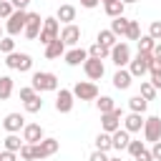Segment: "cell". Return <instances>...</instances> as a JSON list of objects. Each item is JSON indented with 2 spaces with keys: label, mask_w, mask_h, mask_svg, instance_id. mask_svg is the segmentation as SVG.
<instances>
[{
  "label": "cell",
  "mask_w": 161,
  "mask_h": 161,
  "mask_svg": "<svg viewBox=\"0 0 161 161\" xmlns=\"http://www.w3.org/2000/svg\"><path fill=\"white\" fill-rule=\"evenodd\" d=\"M146 101H153L156 98V86L151 83V80H141V91H138Z\"/></svg>",
  "instance_id": "obj_33"
},
{
  "label": "cell",
  "mask_w": 161,
  "mask_h": 161,
  "mask_svg": "<svg viewBox=\"0 0 161 161\" xmlns=\"http://www.w3.org/2000/svg\"><path fill=\"white\" fill-rule=\"evenodd\" d=\"M73 103H75L73 91L60 88V91H58V96H55V111H58V113H70V111H73Z\"/></svg>",
  "instance_id": "obj_11"
},
{
  "label": "cell",
  "mask_w": 161,
  "mask_h": 161,
  "mask_svg": "<svg viewBox=\"0 0 161 161\" xmlns=\"http://www.w3.org/2000/svg\"><path fill=\"white\" fill-rule=\"evenodd\" d=\"M136 43H138V53H153V45H156V40H153L148 33H146V35H141Z\"/></svg>",
  "instance_id": "obj_31"
},
{
  "label": "cell",
  "mask_w": 161,
  "mask_h": 161,
  "mask_svg": "<svg viewBox=\"0 0 161 161\" xmlns=\"http://www.w3.org/2000/svg\"><path fill=\"white\" fill-rule=\"evenodd\" d=\"M98 3H101V0H80V5H83L86 10H93V8H98Z\"/></svg>",
  "instance_id": "obj_47"
},
{
  "label": "cell",
  "mask_w": 161,
  "mask_h": 161,
  "mask_svg": "<svg viewBox=\"0 0 161 161\" xmlns=\"http://www.w3.org/2000/svg\"><path fill=\"white\" fill-rule=\"evenodd\" d=\"M151 153H153V161H161V141H156V143H153Z\"/></svg>",
  "instance_id": "obj_46"
},
{
  "label": "cell",
  "mask_w": 161,
  "mask_h": 161,
  "mask_svg": "<svg viewBox=\"0 0 161 161\" xmlns=\"http://www.w3.org/2000/svg\"><path fill=\"white\" fill-rule=\"evenodd\" d=\"M148 35H151V38H153L156 43L161 40V20H153V23L148 25Z\"/></svg>",
  "instance_id": "obj_40"
},
{
  "label": "cell",
  "mask_w": 161,
  "mask_h": 161,
  "mask_svg": "<svg viewBox=\"0 0 161 161\" xmlns=\"http://www.w3.org/2000/svg\"><path fill=\"white\" fill-rule=\"evenodd\" d=\"M3 128H5L8 133H20V131L25 128V116H23V113H8V116L3 118Z\"/></svg>",
  "instance_id": "obj_13"
},
{
  "label": "cell",
  "mask_w": 161,
  "mask_h": 161,
  "mask_svg": "<svg viewBox=\"0 0 161 161\" xmlns=\"http://www.w3.org/2000/svg\"><path fill=\"white\" fill-rule=\"evenodd\" d=\"M128 70H131V75H133V78H143V75L148 73V65H146V60H143L141 55H136V58H131Z\"/></svg>",
  "instance_id": "obj_21"
},
{
  "label": "cell",
  "mask_w": 161,
  "mask_h": 161,
  "mask_svg": "<svg viewBox=\"0 0 161 161\" xmlns=\"http://www.w3.org/2000/svg\"><path fill=\"white\" fill-rule=\"evenodd\" d=\"M131 83H133V75H131L128 68H118V70L113 73V88H118V91H128Z\"/></svg>",
  "instance_id": "obj_16"
},
{
  "label": "cell",
  "mask_w": 161,
  "mask_h": 161,
  "mask_svg": "<svg viewBox=\"0 0 161 161\" xmlns=\"http://www.w3.org/2000/svg\"><path fill=\"white\" fill-rule=\"evenodd\" d=\"M143 148H146V146H143V141H133V138H131V143H128V148H126V151H128V153L136 158V156H138Z\"/></svg>",
  "instance_id": "obj_39"
},
{
  "label": "cell",
  "mask_w": 161,
  "mask_h": 161,
  "mask_svg": "<svg viewBox=\"0 0 161 161\" xmlns=\"http://www.w3.org/2000/svg\"><path fill=\"white\" fill-rule=\"evenodd\" d=\"M23 143H25V141H23L18 133H8V136H5V141H3V146H5L8 151H15V153L23 148Z\"/></svg>",
  "instance_id": "obj_29"
},
{
  "label": "cell",
  "mask_w": 161,
  "mask_h": 161,
  "mask_svg": "<svg viewBox=\"0 0 161 161\" xmlns=\"http://www.w3.org/2000/svg\"><path fill=\"white\" fill-rule=\"evenodd\" d=\"M136 161H153V153H151L148 148H143V151L136 156Z\"/></svg>",
  "instance_id": "obj_44"
},
{
  "label": "cell",
  "mask_w": 161,
  "mask_h": 161,
  "mask_svg": "<svg viewBox=\"0 0 161 161\" xmlns=\"http://www.w3.org/2000/svg\"><path fill=\"white\" fill-rule=\"evenodd\" d=\"M43 138H45V131H43L40 123H25V128H23V141L25 143H38Z\"/></svg>",
  "instance_id": "obj_14"
},
{
  "label": "cell",
  "mask_w": 161,
  "mask_h": 161,
  "mask_svg": "<svg viewBox=\"0 0 161 161\" xmlns=\"http://www.w3.org/2000/svg\"><path fill=\"white\" fill-rule=\"evenodd\" d=\"M60 35V25H58V18H43V30L38 35V40L43 45H48L50 40H55Z\"/></svg>",
  "instance_id": "obj_5"
},
{
  "label": "cell",
  "mask_w": 161,
  "mask_h": 161,
  "mask_svg": "<svg viewBox=\"0 0 161 161\" xmlns=\"http://www.w3.org/2000/svg\"><path fill=\"white\" fill-rule=\"evenodd\" d=\"M73 96L78 101H96L98 98V86L93 80H78L73 86Z\"/></svg>",
  "instance_id": "obj_3"
},
{
  "label": "cell",
  "mask_w": 161,
  "mask_h": 161,
  "mask_svg": "<svg viewBox=\"0 0 161 161\" xmlns=\"http://www.w3.org/2000/svg\"><path fill=\"white\" fill-rule=\"evenodd\" d=\"M108 161H121V158H108Z\"/></svg>",
  "instance_id": "obj_53"
},
{
  "label": "cell",
  "mask_w": 161,
  "mask_h": 161,
  "mask_svg": "<svg viewBox=\"0 0 161 161\" xmlns=\"http://www.w3.org/2000/svg\"><path fill=\"white\" fill-rule=\"evenodd\" d=\"M40 108H43V98H40V93H35L30 101H25V111H28V113H38Z\"/></svg>",
  "instance_id": "obj_34"
},
{
  "label": "cell",
  "mask_w": 161,
  "mask_h": 161,
  "mask_svg": "<svg viewBox=\"0 0 161 161\" xmlns=\"http://www.w3.org/2000/svg\"><path fill=\"white\" fill-rule=\"evenodd\" d=\"M121 121H123V111L116 106L113 111H108V113H101V128L106 131V133H113V131H118L121 128Z\"/></svg>",
  "instance_id": "obj_4"
},
{
  "label": "cell",
  "mask_w": 161,
  "mask_h": 161,
  "mask_svg": "<svg viewBox=\"0 0 161 161\" xmlns=\"http://www.w3.org/2000/svg\"><path fill=\"white\" fill-rule=\"evenodd\" d=\"M65 63L70 65V68H75V65H83L86 60H88V50H83V48H70V50H65Z\"/></svg>",
  "instance_id": "obj_18"
},
{
  "label": "cell",
  "mask_w": 161,
  "mask_h": 161,
  "mask_svg": "<svg viewBox=\"0 0 161 161\" xmlns=\"http://www.w3.org/2000/svg\"><path fill=\"white\" fill-rule=\"evenodd\" d=\"M5 65L10 68V70H20V73H28L30 68H33V58H30V53H8L5 55Z\"/></svg>",
  "instance_id": "obj_2"
},
{
  "label": "cell",
  "mask_w": 161,
  "mask_h": 161,
  "mask_svg": "<svg viewBox=\"0 0 161 161\" xmlns=\"http://www.w3.org/2000/svg\"><path fill=\"white\" fill-rule=\"evenodd\" d=\"M88 55H91V58H98V60H106V58H111V48H106L103 43L96 40V43L88 48Z\"/></svg>",
  "instance_id": "obj_23"
},
{
  "label": "cell",
  "mask_w": 161,
  "mask_h": 161,
  "mask_svg": "<svg viewBox=\"0 0 161 161\" xmlns=\"http://www.w3.org/2000/svg\"><path fill=\"white\" fill-rule=\"evenodd\" d=\"M96 40H98V43H103L106 48H113V45H116V40H118V35H116V33L108 28V30H98Z\"/></svg>",
  "instance_id": "obj_28"
},
{
  "label": "cell",
  "mask_w": 161,
  "mask_h": 161,
  "mask_svg": "<svg viewBox=\"0 0 161 161\" xmlns=\"http://www.w3.org/2000/svg\"><path fill=\"white\" fill-rule=\"evenodd\" d=\"M143 138L151 141V143L161 141V118L158 116H148L143 121Z\"/></svg>",
  "instance_id": "obj_8"
},
{
  "label": "cell",
  "mask_w": 161,
  "mask_h": 161,
  "mask_svg": "<svg viewBox=\"0 0 161 161\" xmlns=\"http://www.w3.org/2000/svg\"><path fill=\"white\" fill-rule=\"evenodd\" d=\"M88 161H108V153H106V151H98V148H96V151H93V153L88 156Z\"/></svg>",
  "instance_id": "obj_42"
},
{
  "label": "cell",
  "mask_w": 161,
  "mask_h": 161,
  "mask_svg": "<svg viewBox=\"0 0 161 161\" xmlns=\"http://www.w3.org/2000/svg\"><path fill=\"white\" fill-rule=\"evenodd\" d=\"M153 58H158V60H161V40L153 45Z\"/></svg>",
  "instance_id": "obj_49"
},
{
  "label": "cell",
  "mask_w": 161,
  "mask_h": 161,
  "mask_svg": "<svg viewBox=\"0 0 161 161\" xmlns=\"http://www.w3.org/2000/svg\"><path fill=\"white\" fill-rule=\"evenodd\" d=\"M40 30H43V18H40L38 13H28V23H25L23 35L30 38V40H35V38L40 35Z\"/></svg>",
  "instance_id": "obj_12"
},
{
  "label": "cell",
  "mask_w": 161,
  "mask_h": 161,
  "mask_svg": "<svg viewBox=\"0 0 161 161\" xmlns=\"http://www.w3.org/2000/svg\"><path fill=\"white\" fill-rule=\"evenodd\" d=\"M128 108L133 111V113H146V108H148V101L138 93V96H131L128 98Z\"/></svg>",
  "instance_id": "obj_25"
},
{
  "label": "cell",
  "mask_w": 161,
  "mask_h": 161,
  "mask_svg": "<svg viewBox=\"0 0 161 161\" xmlns=\"http://www.w3.org/2000/svg\"><path fill=\"white\" fill-rule=\"evenodd\" d=\"M55 18H58L60 23H65V25H68V23H73V20H75V8H73V5H60V8H58V13H55Z\"/></svg>",
  "instance_id": "obj_24"
},
{
  "label": "cell",
  "mask_w": 161,
  "mask_h": 161,
  "mask_svg": "<svg viewBox=\"0 0 161 161\" xmlns=\"http://www.w3.org/2000/svg\"><path fill=\"white\" fill-rule=\"evenodd\" d=\"M143 113H128V116H123V128L128 131V133H138V131H143Z\"/></svg>",
  "instance_id": "obj_17"
},
{
  "label": "cell",
  "mask_w": 161,
  "mask_h": 161,
  "mask_svg": "<svg viewBox=\"0 0 161 161\" xmlns=\"http://www.w3.org/2000/svg\"><path fill=\"white\" fill-rule=\"evenodd\" d=\"M23 161H35V146L33 143H23V148L18 151Z\"/></svg>",
  "instance_id": "obj_35"
},
{
  "label": "cell",
  "mask_w": 161,
  "mask_h": 161,
  "mask_svg": "<svg viewBox=\"0 0 161 161\" xmlns=\"http://www.w3.org/2000/svg\"><path fill=\"white\" fill-rule=\"evenodd\" d=\"M96 148H98V151H106V153H108V151L113 148V141H111V133H106V131H101V133L96 136Z\"/></svg>",
  "instance_id": "obj_30"
},
{
  "label": "cell",
  "mask_w": 161,
  "mask_h": 161,
  "mask_svg": "<svg viewBox=\"0 0 161 161\" xmlns=\"http://www.w3.org/2000/svg\"><path fill=\"white\" fill-rule=\"evenodd\" d=\"M96 108H98L101 113H108V111L116 108V103H113L111 96H98V98H96Z\"/></svg>",
  "instance_id": "obj_32"
},
{
  "label": "cell",
  "mask_w": 161,
  "mask_h": 161,
  "mask_svg": "<svg viewBox=\"0 0 161 161\" xmlns=\"http://www.w3.org/2000/svg\"><path fill=\"white\" fill-rule=\"evenodd\" d=\"M151 83L156 86V91L161 88V70H151Z\"/></svg>",
  "instance_id": "obj_45"
},
{
  "label": "cell",
  "mask_w": 161,
  "mask_h": 161,
  "mask_svg": "<svg viewBox=\"0 0 161 161\" xmlns=\"http://www.w3.org/2000/svg\"><path fill=\"white\" fill-rule=\"evenodd\" d=\"M35 93H38V91H35L33 86H23V88H20V101L25 103V101H30V98H33Z\"/></svg>",
  "instance_id": "obj_41"
},
{
  "label": "cell",
  "mask_w": 161,
  "mask_h": 161,
  "mask_svg": "<svg viewBox=\"0 0 161 161\" xmlns=\"http://www.w3.org/2000/svg\"><path fill=\"white\" fill-rule=\"evenodd\" d=\"M111 141H113V148H116V151H126L128 143H131V133H128L126 128H118V131L111 133Z\"/></svg>",
  "instance_id": "obj_19"
},
{
  "label": "cell",
  "mask_w": 161,
  "mask_h": 161,
  "mask_svg": "<svg viewBox=\"0 0 161 161\" xmlns=\"http://www.w3.org/2000/svg\"><path fill=\"white\" fill-rule=\"evenodd\" d=\"M33 146H35V158H48V156L58 153L60 141H58V138H43V141H38V143H33Z\"/></svg>",
  "instance_id": "obj_10"
},
{
  "label": "cell",
  "mask_w": 161,
  "mask_h": 161,
  "mask_svg": "<svg viewBox=\"0 0 161 161\" xmlns=\"http://www.w3.org/2000/svg\"><path fill=\"white\" fill-rule=\"evenodd\" d=\"M13 50H15V40H13V35L3 38V40H0V53L8 55V53H13Z\"/></svg>",
  "instance_id": "obj_37"
},
{
  "label": "cell",
  "mask_w": 161,
  "mask_h": 161,
  "mask_svg": "<svg viewBox=\"0 0 161 161\" xmlns=\"http://www.w3.org/2000/svg\"><path fill=\"white\" fill-rule=\"evenodd\" d=\"M30 86H33L38 93H45V91H58V75H55V73H50V70H38V73H33Z\"/></svg>",
  "instance_id": "obj_1"
},
{
  "label": "cell",
  "mask_w": 161,
  "mask_h": 161,
  "mask_svg": "<svg viewBox=\"0 0 161 161\" xmlns=\"http://www.w3.org/2000/svg\"><path fill=\"white\" fill-rule=\"evenodd\" d=\"M123 3H126V5H133V3H138V0H123Z\"/></svg>",
  "instance_id": "obj_51"
},
{
  "label": "cell",
  "mask_w": 161,
  "mask_h": 161,
  "mask_svg": "<svg viewBox=\"0 0 161 161\" xmlns=\"http://www.w3.org/2000/svg\"><path fill=\"white\" fill-rule=\"evenodd\" d=\"M83 73H86V78H88V80H101V78H103V73H106V65H103V60H98V58H91V55H88V60L83 63Z\"/></svg>",
  "instance_id": "obj_9"
},
{
  "label": "cell",
  "mask_w": 161,
  "mask_h": 161,
  "mask_svg": "<svg viewBox=\"0 0 161 161\" xmlns=\"http://www.w3.org/2000/svg\"><path fill=\"white\" fill-rule=\"evenodd\" d=\"M25 23H28V13L25 10H15L5 23V33L8 35H18V33L25 30Z\"/></svg>",
  "instance_id": "obj_6"
},
{
  "label": "cell",
  "mask_w": 161,
  "mask_h": 161,
  "mask_svg": "<svg viewBox=\"0 0 161 161\" xmlns=\"http://www.w3.org/2000/svg\"><path fill=\"white\" fill-rule=\"evenodd\" d=\"M128 23H131V20H128L126 15H118V18H113V20H111V30H113V33H116L118 38H126Z\"/></svg>",
  "instance_id": "obj_22"
},
{
  "label": "cell",
  "mask_w": 161,
  "mask_h": 161,
  "mask_svg": "<svg viewBox=\"0 0 161 161\" xmlns=\"http://www.w3.org/2000/svg\"><path fill=\"white\" fill-rule=\"evenodd\" d=\"M111 60H113L116 68H126L131 63V48H128V43H116L111 48Z\"/></svg>",
  "instance_id": "obj_7"
},
{
  "label": "cell",
  "mask_w": 161,
  "mask_h": 161,
  "mask_svg": "<svg viewBox=\"0 0 161 161\" xmlns=\"http://www.w3.org/2000/svg\"><path fill=\"white\" fill-rule=\"evenodd\" d=\"M60 40H63L65 45L75 48V45H78V40H80V28H78L75 23H68V25L60 30Z\"/></svg>",
  "instance_id": "obj_15"
},
{
  "label": "cell",
  "mask_w": 161,
  "mask_h": 161,
  "mask_svg": "<svg viewBox=\"0 0 161 161\" xmlns=\"http://www.w3.org/2000/svg\"><path fill=\"white\" fill-rule=\"evenodd\" d=\"M0 161H18V153L5 148V151H0Z\"/></svg>",
  "instance_id": "obj_43"
},
{
  "label": "cell",
  "mask_w": 161,
  "mask_h": 161,
  "mask_svg": "<svg viewBox=\"0 0 161 161\" xmlns=\"http://www.w3.org/2000/svg\"><path fill=\"white\" fill-rule=\"evenodd\" d=\"M126 38H128V40H138V38H141V25H138L136 20H131V23H128V30H126Z\"/></svg>",
  "instance_id": "obj_36"
},
{
  "label": "cell",
  "mask_w": 161,
  "mask_h": 161,
  "mask_svg": "<svg viewBox=\"0 0 161 161\" xmlns=\"http://www.w3.org/2000/svg\"><path fill=\"white\" fill-rule=\"evenodd\" d=\"M10 3H13V8H15V10H25L30 0H10Z\"/></svg>",
  "instance_id": "obj_48"
},
{
  "label": "cell",
  "mask_w": 161,
  "mask_h": 161,
  "mask_svg": "<svg viewBox=\"0 0 161 161\" xmlns=\"http://www.w3.org/2000/svg\"><path fill=\"white\" fill-rule=\"evenodd\" d=\"M101 3H103V5H106V3H113V0H101Z\"/></svg>",
  "instance_id": "obj_52"
},
{
  "label": "cell",
  "mask_w": 161,
  "mask_h": 161,
  "mask_svg": "<svg viewBox=\"0 0 161 161\" xmlns=\"http://www.w3.org/2000/svg\"><path fill=\"white\" fill-rule=\"evenodd\" d=\"M65 48H68V45H65V43L60 40V35H58L55 40H50V43L45 45V58H50V60H53V58H60V55H65Z\"/></svg>",
  "instance_id": "obj_20"
},
{
  "label": "cell",
  "mask_w": 161,
  "mask_h": 161,
  "mask_svg": "<svg viewBox=\"0 0 161 161\" xmlns=\"http://www.w3.org/2000/svg\"><path fill=\"white\" fill-rule=\"evenodd\" d=\"M13 13H15L13 3H10V0H0V18H5V20H8Z\"/></svg>",
  "instance_id": "obj_38"
},
{
  "label": "cell",
  "mask_w": 161,
  "mask_h": 161,
  "mask_svg": "<svg viewBox=\"0 0 161 161\" xmlns=\"http://www.w3.org/2000/svg\"><path fill=\"white\" fill-rule=\"evenodd\" d=\"M103 10H106V15H108V18H118V15H123L126 3H123V0H113V3H106V5H103Z\"/></svg>",
  "instance_id": "obj_26"
},
{
  "label": "cell",
  "mask_w": 161,
  "mask_h": 161,
  "mask_svg": "<svg viewBox=\"0 0 161 161\" xmlns=\"http://www.w3.org/2000/svg\"><path fill=\"white\" fill-rule=\"evenodd\" d=\"M3 33H5V28H3V25H0V40H3V38H5V35H3Z\"/></svg>",
  "instance_id": "obj_50"
},
{
  "label": "cell",
  "mask_w": 161,
  "mask_h": 161,
  "mask_svg": "<svg viewBox=\"0 0 161 161\" xmlns=\"http://www.w3.org/2000/svg\"><path fill=\"white\" fill-rule=\"evenodd\" d=\"M13 88H15L13 78L10 75H0V101H8L13 96Z\"/></svg>",
  "instance_id": "obj_27"
}]
</instances>
